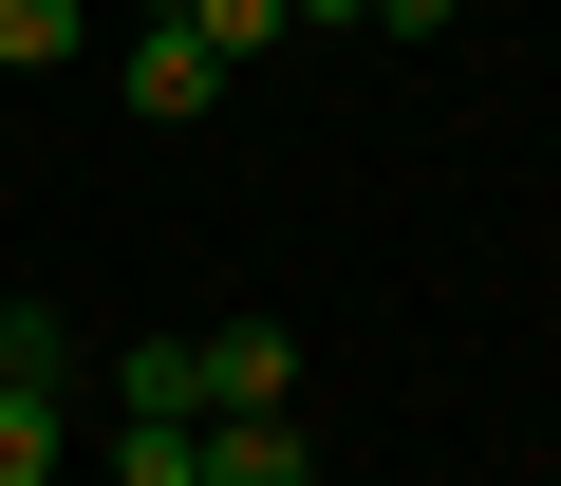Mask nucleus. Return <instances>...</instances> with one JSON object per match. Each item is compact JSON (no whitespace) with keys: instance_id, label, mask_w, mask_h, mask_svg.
Segmentation results:
<instances>
[{"instance_id":"0eeeda50","label":"nucleus","mask_w":561,"mask_h":486,"mask_svg":"<svg viewBox=\"0 0 561 486\" xmlns=\"http://www.w3.org/2000/svg\"><path fill=\"white\" fill-rule=\"evenodd\" d=\"M113 412H187V430H206V374H187V337H131V356H113Z\"/></svg>"},{"instance_id":"6e6552de","label":"nucleus","mask_w":561,"mask_h":486,"mask_svg":"<svg viewBox=\"0 0 561 486\" xmlns=\"http://www.w3.org/2000/svg\"><path fill=\"white\" fill-rule=\"evenodd\" d=\"M113 486H206V430H187V412H131V430H113Z\"/></svg>"},{"instance_id":"9b49d317","label":"nucleus","mask_w":561,"mask_h":486,"mask_svg":"<svg viewBox=\"0 0 561 486\" xmlns=\"http://www.w3.org/2000/svg\"><path fill=\"white\" fill-rule=\"evenodd\" d=\"M280 20H375V0H280Z\"/></svg>"},{"instance_id":"1a4fd4ad","label":"nucleus","mask_w":561,"mask_h":486,"mask_svg":"<svg viewBox=\"0 0 561 486\" xmlns=\"http://www.w3.org/2000/svg\"><path fill=\"white\" fill-rule=\"evenodd\" d=\"M169 20H187V38L225 57V76H243V57H280V38H300V20H280V0H169Z\"/></svg>"},{"instance_id":"9d476101","label":"nucleus","mask_w":561,"mask_h":486,"mask_svg":"<svg viewBox=\"0 0 561 486\" xmlns=\"http://www.w3.org/2000/svg\"><path fill=\"white\" fill-rule=\"evenodd\" d=\"M375 38H449V0H375Z\"/></svg>"},{"instance_id":"f257e3e1","label":"nucleus","mask_w":561,"mask_h":486,"mask_svg":"<svg viewBox=\"0 0 561 486\" xmlns=\"http://www.w3.org/2000/svg\"><path fill=\"white\" fill-rule=\"evenodd\" d=\"M113 94H131V113H150V131H206V113H225V94H243V76H225V57H206V38H187V20H131V57H113Z\"/></svg>"},{"instance_id":"39448f33","label":"nucleus","mask_w":561,"mask_h":486,"mask_svg":"<svg viewBox=\"0 0 561 486\" xmlns=\"http://www.w3.org/2000/svg\"><path fill=\"white\" fill-rule=\"evenodd\" d=\"M57 57H94V0H0V76H57Z\"/></svg>"},{"instance_id":"7ed1b4c3","label":"nucleus","mask_w":561,"mask_h":486,"mask_svg":"<svg viewBox=\"0 0 561 486\" xmlns=\"http://www.w3.org/2000/svg\"><path fill=\"white\" fill-rule=\"evenodd\" d=\"M206 486H319L300 412H206Z\"/></svg>"},{"instance_id":"f03ea898","label":"nucleus","mask_w":561,"mask_h":486,"mask_svg":"<svg viewBox=\"0 0 561 486\" xmlns=\"http://www.w3.org/2000/svg\"><path fill=\"white\" fill-rule=\"evenodd\" d=\"M187 374H206V412H300V337H280V319H225V337H187Z\"/></svg>"},{"instance_id":"20e7f679","label":"nucleus","mask_w":561,"mask_h":486,"mask_svg":"<svg viewBox=\"0 0 561 486\" xmlns=\"http://www.w3.org/2000/svg\"><path fill=\"white\" fill-rule=\"evenodd\" d=\"M0 393H76V319L57 300H0Z\"/></svg>"},{"instance_id":"423d86ee","label":"nucleus","mask_w":561,"mask_h":486,"mask_svg":"<svg viewBox=\"0 0 561 486\" xmlns=\"http://www.w3.org/2000/svg\"><path fill=\"white\" fill-rule=\"evenodd\" d=\"M57 449H76V393H0V486H57Z\"/></svg>"}]
</instances>
